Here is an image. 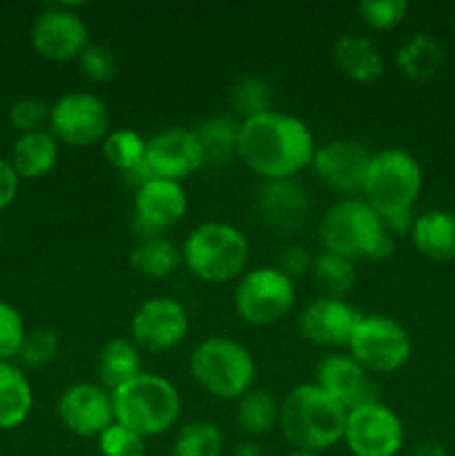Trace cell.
Listing matches in <instances>:
<instances>
[{
	"instance_id": "6da1fadb",
	"label": "cell",
	"mask_w": 455,
	"mask_h": 456,
	"mask_svg": "<svg viewBox=\"0 0 455 456\" xmlns=\"http://www.w3.org/2000/svg\"><path fill=\"white\" fill-rule=\"evenodd\" d=\"M317 142L302 118L270 110L239 123L236 156L263 181H285L310 167Z\"/></svg>"
},
{
	"instance_id": "7a4b0ae2",
	"label": "cell",
	"mask_w": 455,
	"mask_h": 456,
	"mask_svg": "<svg viewBox=\"0 0 455 456\" xmlns=\"http://www.w3.org/2000/svg\"><path fill=\"white\" fill-rule=\"evenodd\" d=\"M319 240L326 252L348 261H384L395 249V239L382 216L366 200L346 199L328 208L319 223Z\"/></svg>"
},
{
	"instance_id": "3957f363",
	"label": "cell",
	"mask_w": 455,
	"mask_h": 456,
	"mask_svg": "<svg viewBox=\"0 0 455 456\" xmlns=\"http://www.w3.org/2000/svg\"><path fill=\"white\" fill-rule=\"evenodd\" d=\"M348 408L315 383H303L285 395L279 428L294 450L321 452L343 441Z\"/></svg>"
},
{
	"instance_id": "277c9868",
	"label": "cell",
	"mask_w": 455,
	"mask_h": 456,
	"mask_svg": "<svg viewBox=\"0 0 455 456\" xmlns=\"http://www.w3.org/2000/svg\"><path fill=\"white\" fill-rule=\"evenodd\" d=\"M110 395L114 421L143 439L168 432L181 414V395L177 386L159 374H138Z\"/></svg>"
},
{
	"instance_id": "5b68a950",
	"label": "cell",
	"mask_w": 455,
	"mask_h": 456,
	"mask_svg": "<svg viewBox=\"0 0 455 456\" xmlns=\"http://www.w3.org/2000/svg\"><path fill=\"white\" fill-rule=\"evenodd\" d=\"M181 256L196 279L205 283H228L245 274L250 243L239 227L223 221H208L187 234Z\"/></svg>"
},
{
	"instance_id": "8992f818",
	"label": "cell",
	"mask_w": 455,
	"mask_h": 456,
	"mask_svg": "<svg viewBox=\"0 0 455 456\" xmlns=\"http://www.w3.org/2000/svg\"><path fill=\"white\" fill-rule=\"evenodd\" d=\"M190 374L210 396L239 401L252 390L257 365L248 347L235 338L208 337L192 350Z\"/></svg>"
},
{
	"instance_id": "52a82bcc",
	"label": "cell",
	"mask_w": 455,
	"mask_h": 456,
	"mask_svg": "<svg viewBox=\"0 0 455 456\" xmlns=\"http://www.w3.org/2000/svg\"><path fill=\"white\" fill-rule=\"evenodd\" d=\"M422 167L413 154L397 147L375 151L366 172V203L382 218L393 214L413 212V205L422 191Z\"/></svg>"
},
{
	"instance_id": "ba28073f",
	"label": "cell",
	"mask_w": 455,
	"mask_h": 456,
	"mask_svg": "<svg viewBox=\"0 0 455 456\" xmlns=\"http://www.w3.org/2000/svg\"><path fill=\"white\" fill-rule=\"evenodd\" d=\"M232 301L244 323L268 328L288 316L297 301V292L293 279L281 274L275 265L254 267L239 279Z\"/></svg>"
},
{
	"instance_id": "9c48e42d",
	"label": "cell",
	"mask_w": 455,
	"mask_h": 456,
	"mask_svg": "<svg viewBox=\"0 0 455 456\" xmlns=\"http://www.w3.org/2000/svg\"><path fill=\"white\" fill-rule=\"evenodd\" d=\"M346 347L352 359L373 374H388L404 368L413 350L404 325L386 314H361Z\"/></svg>"
},
{
	"instance_id": "30bf717a",
	"label": "cell",
	"mask_w": 455,
	"mask_h": 456,
	"mask_svg": "<svg viewBox=\"0 0 455 456\" xmlns=\"http://www.w3.org/2000/svg\"><path fill=\"white\" fill-rule=\"evenodd\" d=\"M49 127L56 141L65 145L89 147L110 134V111L96 94L70 92L52 105Z\"/></svg>"
},
{
	"instance_id": "8fae6325",
	"label": "cell",
	"mask_w": 455,
	"mask_h": 456,
	"mask_svg": "<svg viewBox=\"0 0 455 456\" xmlns=\"http://www.w3.org/2000/svg\"><path fill=\"white\" fill-rule=\"evenodd\" d=\"M343 441L355 456H397L404 448V426L382 401H368L348 410Z\"/></svg>"
},
{
	"instance_id": "7c38bea8",
	"label": "cell",
	"mask_w": 455,
	"mask_h": 456,
	"mask_svg": "<svg viewBox=\"0 0 455 456\" xmlns=\"http://www.w3.org/2000/svg\"><path fill=\"white\" fill-rule=\"evenodd\" d=\"M190 316L186 307L170 297L143 301L129 321V338L138 350L168 352L186 341Z\"/></svg>"
},
{
	"instance_id": "4fadbf2b",
	"label": "cell",
	"mask_w": 455,
	"mask_h": 456,
	"mask_svg": "<svg viewBox=\"0 0 455 456\" xmlns=\"http://www.w3.org/2000/svg\"><path fill=\"white\" fill-rule=\"evenodd\" d=\"M31 45L52 62L74 61L87 47V25L74 4H52L34 18Z\"/></svg>"
},
{
	"instance_id": "5bb4252c",
	"label": "cell",
	"mask_w": 455,
	"mask_h": 456,
	"mask_svg": "<svg viewBox=\"0 0 455 456\" xmlns=\"http://www.w3.org/2000/svg\"><path fill=\"white\" fill-rule=\"evenodd\" d=\"M187 194L181 183L152 178L134 191V225L141 239H154L183 221Z\"/></svg>"
},
{
	"instance_id": "9a60e30c",
	"label": "cell",
	"mask_w": 455,
	"mask_h": 456,
	"mask_svg": "<svg viewBox=\"0 0 455 456\" xmlns=\"http://www.w3.org/2000/svg\"><path fill=\"white\" fill-rule=\"evenodd\" d=\"M56 414L71 435L98 439L114 423L112 395L96 383H74L62 390Z\"/></svg>"
},
{
	"instance_id": "2e32d148",
	"label": "cell",
	"mask_w": 455,
	"mask_h": 456,
	"mask_svg": "<svg viewBox=\"0 0 455 456\" xmlns=\"http://www.w3.org/2000/svg\"><path fill=\"white\" fill-rule=\"evenodd\" d=\"M370 159L373 154L361 142L337 138V141H328L317 147L310 167L330 190L355 194L364 190Z\"/></svg>"
},
{
	"instance_id": "e0dca14e",
	"label": "cell",
	"mask_w": 455,
	"mask_h": 456,
	"mask_svg": "<svg viewBox=\"0 0 455 456\" xmlns=\"http://www.w3.org/2000/svg\"><path fill=\"white\" fill-rule=\"evenodd\" d=\"M145 163L156 178L181 183L203 167V151L190 127H170L147 138Z\"/></svg>"
},
{
	"instance_id": "ac0fdd59",
	"label": "cell",
	"mask_w": 455,
	"mask_h": 456,
	"mask_svg": "<svg viewBox=\"0 0 455 456\" xmlns=\"http://www.w3.org/2000/svg\"><path fill=\"white\" fill-rule=\"evenodd\" d=\"M360 319L361 314L348 305L346 298L317 297L303 307L299 316V332L312 346H348Z\"/></svg>"
},
{
	"instance_id": "d6986e66",
	"label": "cell",
	"mask_w": 455,
	"mask_h": 456,
	"mask_svg": "<svg viewBox=\"0 0 455 456\" xmlns=\"http://www.w3.org/2000/svg\"><path fill=\"white\" fill-rule=\"evenodd\" d=\"M312 383L328 392L333 399L346 405L348 410L368 403V401H377L373 395V383H370L368 372L351 354L324 356L317 363Z\"/></svg>"
},
{
	"instance_id": "ffe728a7",
	"label": "cell",
	"mask_w": 455,
	"mask_h": 456,
	"mask_svg": "<svg viewBox=\"0 0 455 456\" xmlns=\"http://www.w3.org/2000/svg\"><path fill=\"white\" fill-rule=\"evenodd\" d=\"M257 212L270 230L279 234H293L308 216L306 190L294 178L263 181L257 194Z\"/></svg>"
},
{
	"instance_id": "44dd1931",
	"label": "cell",
	"mask_w": 455,
	"mask_h": 456,
	"mask_svg": "<svg viewBox=\"0 0 455 456\" xmlns=\"http://www.w3.org/2000/svg\"><path fill=\"white\" fill-rule=\"evenodd\" d=\"M333 61L343 76L361 85L375 83L384 74L377 45L360 34H342L333 45Z\"/></svg>"
},
{
	"instance_id": "7402d4cb",
	"label": "cell",
	"mask_w": 455,
	"mask_h": 456,
	"mask_svg": "<svg viewBox=\"0 0 455 456\" xmlns=\"http://www.w3.org/2000/svg\"><path fill=\"white\" fill-rule=\"evenodd\" d=\"M410 240L422 256L446 263L455 258V214L449 209H428L413 221Z\"/></svg>"
},
{
	"instance_id": "603a6c76",
	"label": "cell",
	"mask_w": 455,
	"mask_h": 456,
	"mask_svg": "<svg viewBox=\"0 0 455 456\" xmlns=\"http://www.w3.org/2000/svg\"><path fill=\"white\" fill-rule=\"evenodd\" d=\"M96 372L103 387L107 392H114L116 387L125 386L138 374H143L141 350L134 346L132 338L114 337L101 347L96 361Z\"/></svg>"
},
{
	"instance_id": "cb8c5ba5",
	"label": "cell",
	"mask_w": 455,
	"mask_h": 456,
	"mask_svg": "<svg viewBox=\"0 0 455 456\" xmlns=\"http://www.w3.org/2000/svg\"><path fill=\"white\" fill-rule=\"evenodd\" d=\"M201 151H203V167H221L236 156V141H239V123L232 116L212 114L201 118L192 127Z\"/></svg>"
},
{
	"instance_id": "d4e9b609",
	"label": "cell",
	"mask_w": 455,
	"mask_h": 456,
	"mask_svg": "<svg viewBox=\"0 0 455 456\" xmlns=\"http://www.w3.org/2000/svg\"><path fill=\"white\" fill-rule=\"evenodd\" d=\"M58 163V141L52 132L21 134L13 142L12 165L22 178H43Z\"/></svg>"
},
{
	"instance_id": "484cf974",
	"label": "cell",
	"mask_w": 455,
	"mask_h": 456,
	"mask_svg": "<svg viewBox=\"0 0 455 456\" xmlns=\"http://www.w3.org/2000/svg\"><path fill=\"white\" fill-rule=\"evenodd\" d=\"M34 408V392L29 379L21 368L0 363V430L22 426Z\"/></svg>"
},
{
	"instance_id": "4316f807",
	"label": "cell",
	"mask_w": 455,
	"mask_h": 456,
	"mask_svg": "<svg viewBox=\"0 0 455 456\" xmlns=\"http://www.w3.org/2000/svg\"><path fill=\"white\" fill-rule=\"evenodd\" d=\"M395 62L406 78L424 83L433 78L442 67L444 49L431 34H415L397 49Z\"/></svg>"
},
{
	"instance_id": "83f0119b",
	"label": "cell",
	"mask_w": 455,
	"mask_h": 456,
	"mask_svg": "<svg viewBox=\"0 0 455 456\" xmlns=\"http://www.w3.org/2000/svg\"><path fill=\"white\" fill-rule=\"evenodd\" d=\"M181 261V249L163 236L141 239V243L129 254V263H132L134 270L147 279H168L170 274L177 272Z\"/></svg>"
},
{
	"instance_id": "f1b7e54d",
	"label": "cell",
	"mask_w": 455,
	"mask_h": 456,
	"mask_svg": "<svg viewBox=\"0 0 455 456\" xmlns=\"http://www.w3.org/2000/svg\"><path fill=\"white\" fill-rule=\"evenodd\" d=\"M312 281L317 283V288L321 289V297H333V298H343L352 289L357 279L355 263L348 261V258L339 256V254L326 252L321 249L317 256H312L310 272Z\"/></svg>"
},
{
	"instance_id": "f546056e",
	"label": "cell",
	"mask_w": 455,
	"mask_h": 456,
	"mask_svg": "<svg viewBox=\"0 0 455 456\" xmlns=\"http://www.w3.org/2000/svg\"><path fill=\"white\" fill-rule=\"evenodd\" d=\"M279 410L275 396L261 387H252L245 392L236 405V423L245 435H266L272 428L279 426Z\"/></svg>"
},
{
	"instance_id": "4dcf8cb0",
	"label": "cell",
	"mask_w": 455,
	"mask_h": 456,
	"mask_svg": "<svg viewBox=\"0 0 455 456\" xmlns=\"http://www.w3.org/2000/svg\"><path fill=\"white\" fill-rule=\"evenodd\" d=\"M272 101H275L272 85L266 78H261V76H244L230 89L232 110L244 120L263 114V111L275 110Z\"/></svg>"
},
{
	"instance_id": "1f68e13d",
	"label": "cell",
	"mask_w": 455,
	"mask_h": 456,
	"mask_svg": "<svg viewBox=\"0 0 455 456\" xmlns=\"http://www.w3.org/2000/svg\"><path fill=\"white\" fill-rule=\"evenodd\" d=\"M223 435L214 423L194 421L178 430L172 456H221Z\"/></svg>"
},
{
	"instance_id": "d6a6232c",
	"label": "cell",
	"mask_w": 455,
	"mask_h": 456,
	"mask_svg": "<svg viewBox=\"0 0 455 456\" xmlns=\"http://www.w3.org/2000/svg\"><path fill=\"white\" fill-rule=\"evenodd\" d=\"M145 147L147 141L134 129H114L103 138V154H105L107 163L119 169L120 174L129 172L145 160Z\"/></svg>"
},
{
	"instance_id": "836d02e7",
	"label": "cell",
	"mask_w": 455,
	"mask_h": 456,
	"mask_svg": "<svg viewBox=\"0 0 455 456\" xmlns=\"http://www.w3.org/2000/svg\"><path fill=\"white\" fill-rule=\"evenodd\" d=\"M58 354V334L49 328H36L25 334L21 347V359L27 368H43L52 363Z\"/></svg>"
},
{
	"instance_id": "e575fe53",
	"label": "cell",
	"mask_w": 455,
	"mask_h": 456,
	"mask_svg": "<svg viewBox=\"0 0 455 456\" xmlns=\"http://www.w3.org/2000/svg\"><path fill=\"white\" fill-rule=\"evenodd\" d=\"M361 20L373 29H393L400 25L409 13L406 0H361L357 4Z\"/></svg>"
},
{
	"instance_id": "d590c367",
	"label": "cell",
	"mask_w": 455,
	"mask_h": 456,
	"mask_svg": "<svg viewBox=\"0 0 455 456\" xmlns=\"http://www.w3.org/2000/svg\"><path fill=\"white\" fill-rule=\"evenodd\" d=\"M25 334L21 312L9 303L0 301V363H9V359L21 354Z\"/></svg>"
},
{
	"instance_id": "8d00e7d4",
	"label": "cell",
	"mask_w": 455,
	"mask_h": 456,
	"mask_svg": "<svg viewBox=\"0 0 455 456\" xmlns=\"http://www.w3.org/2000/svg\"><path fill=\"white\" fill-rule=\"evenodd\" d=\"M98 450L103 456H143L145 454V439L114 421L98 436Z\"/></svg>"
},
{
	"instance_id": "74e56055",
	"label": "cell",
	"mask_w": 455,
	"mask_h": 456,
	"mask_svg": "<svg viewBox=\"0 0 455 456\" xmlns=\"http://www.w3.org/2000/svg\"><path fill=\"white\" fill-rule=\"evenodd\" d=\"M76 61H79L85 78H89L92 83H107L114 78L116 69H119L114 52L105 45H87Z\"/></svg>"
},
{
	"instance_id": "f35d334b",
	"label": "cell",
	"mask_w": 455,
	"mask_h": 456,
	"mask_svg": "<svg viewBox=\"0 0 455 456\" xmlns=\"http://www.w3.org/2000/svg\"><path fill=\"white\" fill-rule=\"evenodd\" d=\"M52 107L40 98H21L9 107V120L22 134L40 132L45 123H49Z\"/></svg>"
},
{
	"instance_id": "ab89813d",
	"label": "cell",
	"mask_w": 455,
	"mask_h": 456,
	"mask_svg": "<svg viewBox=\"0 0 455 456\" xmlns=\"http://www.w3.org/2000/svg\"><path fill=\"white\" fill-rule=\"evenodd\" d=\"M310 263L312 256L308 254V249L303 245H285L277 254L275 267L281 274L288 276V279H297V276H303L310 272Z\"/></svg>"
},
{
	"instance_id": "60d3db41",
	"label": "cell",
	"mask_w": 455,
	"mask_h": 456,
	"mask_svg": "<svg viewBox=\"0 0 455 456\" xmlns=\"http://www.w3.org/2000/svg\"><path fill=\"white\" fill-rule=\"evenodd\" d=\"M18 181H21V176L13 169V165L9 160L0 159V209L13 203L18 194Z\"/></svg>"
},
{
	"instance_id": "b9f144b4",
	"label": "cell",
	"mask_w": 455,
	"mask_h": 456,
	"mask_svg": "<svg viewBox=\"0 0 455 456\" xmlns=\"http://www.w3.org/2000/svg\"><path fill=\"white\" fill-rule=\"evenodd\" d=\"M409 456H446V450L444 445L435 444V441H424V444L415 445Z\"/></svg>"
},
{
	"instance_id": "7bdbcfd3",
	"label": "cell",
	"mask_w": 455,
	"mask_h": 456,
	"mask_svg": "<svg viewBox=\"0 0 455 456\" xmlns=\"http://www.w3.org/2000/svg\"><path fill=\"white\" fill-rule=\"evenodd\" d=\"M288 456H319L317 452H306V450H294V452H290Z\"/></svg>"
},
{
	"instance_id": "ee69618b",
	"label": "cell",
	"mask_w": 455,
	"mask_h": 456,
	"mask_svg": "<svg viewBox=\"0 0 455 456\" xmlns=\"http://www.w3.org/2000/svg\"><path fill=\"white\" fill-rule=\"evenodd\" d=\"M0 239H3V230H0Z\"/></svg>"
},
{
	"instance_id": "f6af8a7d",
	"label": "cell",
	"mask_w": 455,
	"mask_h": 456,
	"mask_svg": "<svg viewBox=\"0 0 455 456\" xmlns=\"http://www.w3.org/2000/svg\"><path fill=\"white\" fill-rule=\"evenodd\" d=\"M453 27H455V20H453Z\"/></svg>"
}]
</instances>
